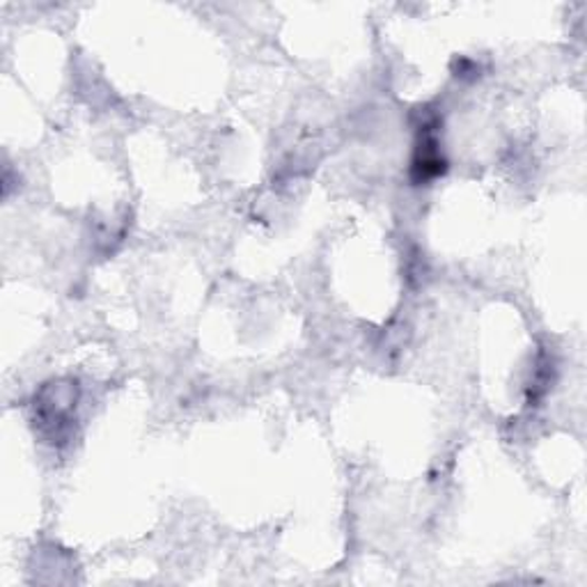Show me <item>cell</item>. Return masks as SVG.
Returning <instances> with one entry per match:
<instances>
[{
  "label": "cell",
  "mask_w": 587,
  "mask_h": 587,
  "mask_svg": "<svg viewBox=\"0 0 587 587\" xmlns=\"http://www.w3.org/2000/svg\"><path fill=\"white\" fill-rule=\"evenodd\" d=\"M438 131V118H429L420 125V136H418V147L416 157L411 166V175L416 183H427L436 177L446 172V159L440 155V145L436 138Z\"/></svg>",
  "instance_id": "6da1fadb"
}]
</instances>
